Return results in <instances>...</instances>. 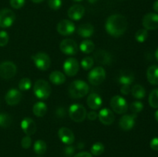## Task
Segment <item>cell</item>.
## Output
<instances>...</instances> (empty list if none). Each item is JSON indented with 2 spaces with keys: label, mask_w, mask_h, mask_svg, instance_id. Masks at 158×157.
I'll list each match as a JSON object with an SVG mask.
<instances>
[{
  "label": "cell",
  "mask_w": 158,
  "mask_h": 157,
  "mask_svg": "<svg viewBox=\"0 0 158 157\" xmlns=\"http://www.w3.org/2000/svg\"><path fill=\"white\" fill-rule=\"evenodd\" d=\"M128 22L126 17L120 14H114L106 19L105 28L109 35L113 37H120L127 29Z\"/></svg>",
  "instance_id": "obj_1"
},
{
  "label": "cell",
  "mask_w": 158,
  "mask_h": 157,
  "mask_svg": "<svg viewBox=\"0 0 158 157\" xmlns=\"http://www.w3.org/2000/svg\"><path fill=\"white\" fill-rule=\"evenodd\" d=\"M89 85L83 80H74L68 88V92L73 99H81L89 92Z\"/></svg>",
  "instance_id": "obj_2"
},
{
  "label": "cell",
  "mask_w": 158,
  "mask_h": 157,
  "mask_svg": "<svg viewBox=\"0 0 158 157\" xmlns=\"http://www.w3.org/2000/svg\"><path fill=\"white\" fill-rule=\"evenodd\" d=\"M34 94L40 99H47L50 95L52 89L50 85L44 79H38L33 86Z\"/></svg>",
  "instance_id": "obj_3"
},
{
  "label": "cell",
  "mask_w": 158,
  "mask_h": 157,
  "mask_svg": "<svg viewBox=\"0 0 158 157\" xmlns=\"http://www.w3.org/2000/svg\"><path fill=\"white\" fill-rule=\"evenodd\" d=\"M86 109L81 104H73L69 109V115L73 121L82 123L86 117Z\"/></svg>",
  "instance_id": "obj_4"
},
{
  "label": "cell",
  "mask_w": 158,
  "mask_h": 157,
  "mask_svg": "<svg viewBox=\"0 0 158 157\" xmlns=\"http://www.w3.org/2000/svg\"><path fill=\"white\" fill-rule=\"evenodd\" d=\"M106 78V71L101 66H97L93 69L88 75L89 83L94 86L101 84Z\"/></svg>",
  "instance_id": "obj_5"
},
{
  "label": "cell",
  "mask_w": 158,
  "mask_h": 157,
  "mask_svg": "<svg viewBox=\"0 0 158 157\" xmlns=\"http://www.w3.org/2000/svg\"><path fill=\"white\" fill-rule=\"evenodd\" d=\"M16 66L12 62L5 61L0 64V77L3 79H10L16 74Z\"/></svg>",
  "instance_id": "obj_6"
},
{
  "label": "cell",
  "mask_w": 158,
  "mask_h": 157,
  "mask_svg": "<svg viewBox=\"0 0 158 157\" xmlns=\"http://www.w3.org/2000/svg\"><path fill=\"white\" fill-rule=\"evenodd\" d=\"M32 60L37 69L46 71L50 67L51 59L49 55L45 52H38L32 57Z\"/></svg>",
  "instance_id": "obj_7"
},
{
  "label": "cell",
  "mask_w": 158,
  "mask_h": 157,
  "mask_svg": "<svg viewBox=\"0 0 158 157\" xmlns=\"http://www.w3.org/2000/svg\"><path fill=\"white\" fill-rule=\"evenodd\" d=\"M110 107L116 113L123 114L127 111L128 106L126 99L120 95H114L111 98Z\"/></svg>",
  "instance_id": "obj_8"
},
{
  "label": "cell",
  "mask_w": 158,
  "mask_h": 157,
  "mask_svg": "<svg viewBox=\"0 0 158 157\" xmlns=\"http://www.w3.org/2000/svg\"><path fill=\"white\" fill-rule=\"evenodd\" d=\"M15 20V15L11 9H3L0 10V27H10Z\"/></svg>",
  "instance_id": "obj_9"
},
{
  "label": "cell",
  "mask_w": 158,
  "mask_h": 157,
  "mask_svg": "<svg viewBox=\"0 0 158 157\" xmlns=\"http://www.w3.org/2000/svg\"><path fill=\"white\" fill-rule=\"evenodd\" d=\"M60 49L63 53L67 55H74L78 52L77 42L71 38L63 39L60 44Z\"/></svg>",
  "instance_id": "obj_10"
},
{
  "label": "cell",
  "mask_w": 158,
  "mask_h": 157,
  "mask_svg": "<svg viewBox=\"0 0 158 157\" xmlns=\"http://www.w3.org/2000/svg\"><path fill=\"white\" fill-rule=\"evenodd\" d=\"M76 27L73 22L67 19H63L57 25V32L63 36L70 35L75 32Z\"/></svg>",
  "instance_id": "obj_11"
},
{
  "label": "cell",
  "mask_w": 158,
  "mask_h": 157,
  "mask_svg": "<svg viewBox=\"0 0 158 157\" xmlns=\"http://www.w3.org/2000/svg\"><path fill=\"white\" fill-rule=\"evenodd\" d=\"M142 23L147 30H155L158 29V14L150 12L143 16Z\"/></svg>",
  "instance_id": "obj_12"
},
{
  "label": "cell",
  "mask_w": 158,
  "mask_h": 157,
  "mask_svg": "<svg viewBox=\"0 0 158 157\" xmlns=\"http://www.w3.org/2000/svg\"><path fill=\"white\" fill-rule=\"evenodd\" d=\"M80 66L79 62L75 58H69L64 62L63 64V70L68 76H74L77 74Z\"/></svg>",
  "instance_id": "obj_13"
},
{
  "label": "cell",
  "mask_w": 158,
  "mask_h": 157,
  "mask_svg": "<svg viewBox=\"0 0 158 157\" xmlns=\"http://www.w3.org/2000/svg\"><path fill=\"white\" fill-rule=\"evenodd\" d=\"M136 119H137V114L134 113L123 115L119 121V126L120 129L124 131L131 130L135 125Z\"/></svg>",
  "instance_id": "obj_14"
},
{
  "label": "cell",
  "mask_w": 158,
  "mask_h": 157,
  "mask_svg": "<svg viewBox=\"0 0 158 157\" xmlns=\"http://www.w3.org/2000/svg\"><path fill=\"white\" fill-rule=\"evenodd\" d=\"M22 99V93L16 89H11L6 92L5 100L9 106H15Z\"/></svg>",
  "instance_id": "obj_15"
},
{
  "label": "cell",
  "mask_w": 158,
  "mask_h": 157,
  "mask_svg": "<svg viewBox=\"0 0 158 157\" xmlns=\"http://www.w3.org/2000/svg\"><path fill=\"white\" fill-rule=\"evenodd\" d=\"M98 118L100 123L103 125H106V126L113 124L114 119H115L114 112L107 108H103L99 112Z\"/></svg>",
  "instance_id": "obj_16"
},
{
  "label": "cell",
  "mask_w": 158,
  "mask_h": 157,
  "mask_svg": "<svg viewBox=\"0 0 158 157\" xmlns=\"http://www.w3.org/2000/svg\"><path fill=\"white\" fill-rule=\"evenodd\" d=\"M58 136L62 143L66 145H71L75 140V136L73 131L66 127H62L59 129Z\"/></svg>",
  "instance_id": "obj_17"
},
{
  "label": "cell",
  "mask_w": 158,
  "mask_h": 157,
  "mask_svg": "<svg viewBox=\"0 0 158 157\" xmlns=\"http://www.w3.org/2000/svg\"><path fill=\"white\" fill-rule=\"evenodd\" d=\"M68 16L75 21L81 19L85 14V9L83 6L79 4L73 5L68 9Z\"/></svg>",
  "instance_id": "obj_18"
},
{
  "label": "cell",
  "mask_w": 158,
  "mask_h": 157,
  "mask_svg": "<svg viewBox=\"0 0 158 157\" xmlns=\"http://www.w3.org/2000/svg\"><path fill=\"white\" fill-rule=\"evenodd\" d=\"M21 128L25 134L27 135H33L36 132V124L32 119L26 117L22 120Z\"/></svg>",
  "instance_id": "obj_19"
},
{
  "label": "cell",
  "mask_w": 158,
  "mask_h": 157,
  "mask_svg": "<svg viewBox=\"0 0 158 157\" xmlns=\"http://www.w3.org/2000/svg\"><path fill=\"white\" fill-rule=\"evenodd\" d=\"M86 103H87L88 106H89L91 109L97 110V109H99L101 107L102 103H103V100H102L100 95H98L97 93L93 92V93L89 94V96L87 97Z\"/></svg>",
  "instance_id": "obj_20"
},
{
  "label": "cell",
  "mask_w": 158,
  "mask_h": 157,
  "mask_svg": "<svg viewBox=\"0 0 158 157\" xmlns=\"http://www.w3.org/2000/svg\"><path fill=\"white\" fill-rule=\"evenodd\" d=\"M94 58L97 62L100 63V64L109 65L112 62V56L110 54L106 51L102 50V49L95 52Z\"/></svg>",
  "instance_id": "obj_21"
},
{
  "label": "cell",
  "mask_w": 158,
  "mask_h": 157,
  "mask_svg": "<svg viewBox=\"0 0 158 157\" xmlns=\"http://www.w3.org/2000/svg\"><path fill=\"white\" fill-rule=\"evenodd\" d=\"M94 27L89 23H83L79 26L77 29V33L83 38H89L94 35Z\"/></svg>",
  "instance_id": "obj_22"
},
{
  "label": "cell",
  "mask_w": 158,
  "mask_h": 157,
  "mask_svg": "<svg viewBox=\"0 0 158 157\" xmlns=\"http://www.w3.org/2000/svg\"><path fill=\"white\" fill-rule=\"evenodd\" d=\"M119 83L123 86V85H127L131 86L134 80V75L132 72L128 70L121 71L117 78Z\"/></svg>",
  "instance_id": "obj_23"
},
{
  "label": "cell",
  "mask_w": 158,
  "mask_h": 157,
  "mask_svg": "<svg viewBox=\"0 0 158 157\" xmlns=\"http://www.w3.org/2000/svg\"><path fill=\"white\" fill-rule=\"evenodd\" d=\"M147 78L151 84L158 85V66H151L147 70Z\"/></svg>",
  "instance_id": "obj_24"
},
{
  "label": "cell",
  "mask_w": 158,
  "mask_h": 157,
  "mask_svg": "<svg viewBox=\"0 0 158 157\" xmlns=\"http://www.w3.org/2000/svg\"><path fill=\"white\" fill-rule=\"evenodd\" d=\"M49 80L52 84L56 86H60V85L63 84L66 81V76L64 74L60 71H52L49 74Z\"/></svg>",
  "instance_id": "obj_25"
},
{
  "label": "cell",
  "mask_w": 158,
  "mask_h": 157,
  "mask_svg": "<svg viewBox=\"0 0 158 157\" xmlns=\"http://www.w3.org/2000/svg\"><path fill=\"white\" fill-rule=\"evenodd\" d=\"M33 114L37 117H43L47 112V106L43 102H38L32 108Z\"/></svg>",
  "instance_id": "obj_26"
},
{
  "label": "cell",
  "mask_w": 158,
  "mask_h": 157,
  "mask_svg": "<svg viewBox=\"0 0 158 157\" xmlns=\"http://www.w3.org/2000/svg\"><path fill=\"white\" fill-rule=\"evenodd\" d=\"M131 92L133 96L137 99H142L144 98L145 95H146V91H145L144 88L138 84L133 86L132 89H131Z\"/></svg>",
  "instance_id": "obj_27"
},
{
  "label": "cell",
  "mask_w": 158,
  "mask_h": 157,
  "mask_svg": "<svg viewBox=\"0 0 158 157\" xmlns=\"http://www.w3.org/2000/svg\"><path fill=\"white\" fill-rule=\"evenodd\" d=\"M94 49H95V45L91 40H84L80 45V49L83 53H91L94 52Z\"/></svg>",
  "instance_id": "obj_28"
},
{
  "label": "cell",
  "mask_w": 158,
  "mask_h": 157,
  "mask_svg": "<svg viewBox=\"0 0 158 157\" xmlns=\"http://www.w3.org/2000/svg\"><path fill=\"white\" fill-rule=\"evenodd\" d=\"M33 149L34 152L38 154V155H43L46 152L47 146H46V143L43 140L38 139L34 143Z\"/></svg>",
  "instance_id": "obj_29"
},
{
  "label": "cell",
  "mask_w": 158,
  "mask_h": 157,
  "mask_svg": "<svg viewBox=\"0 0 158 157\" xmlns=\"http://www.w3.org/2000/svg\"><path fill=\"white\" fill-rule=\"evenodd\" d=\"M12 123V118L11 115L8 113H0V127L4 128H9L11 126Z\"/></svg>",
  "instance_id": "obj_30"
},
{
  "label": "cell",
  "mask_w": 158,
  "mask_h": 157,
  "mask_svg": "<svg viewBox=\"0 0 158 157\" xmlns=\"http://www.w3.org/2000/svg\"><path fill=\"white\" fill-rule=\"evenodd\" d=\"M149 105L154 109H158V89L151 91L148 98Z\"/></svg>",
  "instance_id": "obj_31"
},
{
  "label": "cell",
  "mask_w": 158,
  "mask_h": 157,
  "mask_svg": "<svg viewBox=\"0 0 158 157\" xmlns=\"http://www.w3.org/2000/svg\"><path fill=\"white\" fill-rule=\"evenodd\" d=\"M91 154L96 156L100 155L104 152V146L101 143H96L92 146L90 149Z\"/></svg>",
  "instance_id": "obj_32"
},
{
  "label": "cell",
  "mask_w": 158,
  "mask_h": 157,
  "mask_svg": "<svg viewBox=\"0 0 158 157\" xmlns=\"http://www.w3.org/2000/svg\"><path fill=\"white\" fill-rule=\"evenodd\" d=\"M148 37V32L145 29H140L135 33V39L138 42L143 43L147 40Z\"/></svg>",
  "instance_id": "obj_33"
},
{
  "label": "cell",
  "mask_w": 158,
  "mask_h": 157,
  "mask_svg": "<svg viewBox=\"0 0 158 157\" xmlns=\"http://www.w3.org/2000/svg\"><path fill=\"white\" fill-rule=\"evenodd\" d=\"M94 58L90 56H86L85 58H83L82 59L80 65H81L82 68L85 70H89V69H92V67L94 66Z\"/></svg>",
  "instance_id": "obj_34"
},
{
  "label": "cell",
  "mask_w": 158,
  "mask_h": 157,
  "mask_svg": "<svg viewBox=\"0 0 158 157\" xmlns=\"http://www.w3.org/2000/svg\"><path fill=\"white\" fill-rule=\"evenodd\" d=\"M32 86V83L29 78H23L19 83V88L21 91H28Z\"/></svg>",
  "instance_id": "obj_35"
},
{
  "label": "cell",
  "mask_w": 158,
  "mask_h": 157,
  "mask_svg": "<svg viewBox=\"0 0 158 157\" xmlns=\"http://www.w3.org/2000/svg\"><path fill=\"white\" fill-rule=\"evenodd\" d=\"M130 109H131V112L134 114H137L138 112H140L143 109V105L141 102L140 101H135L132 103L130 106Z\"/></svg>",
  "instance_id": "obj_36"
},
{
  "label": "cell",
  "mask_w": 158,
  "mask_h": 157,
  "mask_svg": "<svg viewBox=\"0 0 158 157\" xmlns=\"http://www.w3.org/2000/svg\"><path fill=\"white\" fill-rule=\"evenodd\" d=\"M62 0H48V6L52 10H59L62 6Z\"/></svg>",
  "instance_id": "obj_37"
},
{
  "label": "cell",
  "mask_w": 158,
  "mask_h": 157,
  "mask_svg": "<svg viewBox=\"0 0 158 157\" xmlns=\"http://www.w3.org/2000/svg\"><path fill=\"white\" fill-rule=\"evenodd\" d=\"M9 37L6 31H0V47L6 46L9 42Z\"/></svg>",
  "instance_id": "obj_38"
},
{
  "label": "cell",
  "mask_w": 158,
  "mask_h": 157,
  "mask_svg": "<svg viewBox=\"0 0 158 157\" xmlns=\"http://www.w3.org/2000/svg\"><path fill=\"white\" fill-rule=\"evenodd\" d=\"M11 6L15 9H19L25 5L26 0H10Z\"/></svg>",
  "instance_id": "obj_39"
},
{
  "label": "cell",
  "mask_w": 158,
  "mask_h": 157,
  "mask_svg": "<svg viewBox=\"0 0 158 157\" xmlns=\"http://www.w3.org/2000/svg\"><path fill=\"white\" fill-rule=\"evenodd\" d=\"M31 144H32V139L29 135H26V136L23 137L21 141V146L23 149H29L31 146Z\"/></svg>",
  "instance_id": "obj_40"
},
{
  "label": "cell",
  "mask_w": 158,
  "mask_h": 157,
  "mask_svg": "<svg viewBox=\"0 0 158 157\" xmlns=\"http://www.w3.org/2000/svg\"><path fill=\"white\" fill-rule=\"evenodd\" d=\"M150 146L153 150L158 151V137H155L151 139V143H150Z\"/></svg>",
  "instance_id": "obj_41"
},
{
  "label": "cell",
  "mask_w": 158,
  "mask_h": 157,
  "mask_svg": "<svg viewBox=\"0 0 158 157\" xmlns=\"http://www.w3.org/2000/svg\"><path fill=\"white\" fill-rule=\"evenodd\" d=\"M86 116H87L88 119L89 120L94 121V120H96L98 118V114H97L95 111H90V112H88V113L86 114Z\"/></svg>",
  "instance_id": "obj_42"
},
{
  "label": "cell",
  "mask_w": 158,
  "mask_h": 157,
  "mask_svg": "<svg viewBox=\"0 0 158 157\" xmlns=\"http://www.w3.org/2000/svg\"><path fill=\"white\" fill-rule=\"evenodd\" d=\"M74 152H75V149H74L73 146H67V147H66L64 150L65 154H66V155H68V156H70V155H72L74 153Z\"/></svg>",
  "instance_id": "obj_43"
},
{
  "label": "cell",
  "mask_w": 158,
  "mask_h": 157,
  "mask_svg": "<svg viewBox=\"0 0 158 157\" xmlns=\"http://www.w3.org/2000/svg\"><path fill=\"white\" fill-rule=\"evenodd\" d=\"M120 92H121L122 94L123 95H128L131 92V88H130V86H127V85H123L120 88Z\"/></svg>",
  "instance_id": "obj_44"
},
{
  "label": "cell",
  "mask_w": 158,
  "mask_h": 157,
  "mask_svg": "<svg viewBox=\"0 0 158 157\" xmlns=\"http://www.w3.org/2000/svg\"><path fill=\"white\" fill-rule=\"evenodd\" d=\"M73 157H93L92 154L88 152H80L76 154Z\"/></svg>",
  "instance_id": "obj_45"
},
{
  "label": "cell",
  "mask_w": 158,
  "mask_h": 157,
  "mask_svg": "<svg viewBox=\"0 0 158 157\" xmlns=\"http://www.w3.org/2000/svg\"><path fill=\"white\" fill-rule=\"evenodd\" d=\"M56 115L58 117H63L65 115V109L63 107H60L56 109Z\"/></svg>",
  "instance_id": "obj_46"
},
{
  "label": "cell",
  "mask_w": 158,
  "mask_h": 157,
  "mask_svg": "<svg viewBox=\"0 0 158 157\" xmlns=\"http://www.w3.org/2000/svg\"><path fill=\"white\" fill-rule=\"evenodd\" d=\"M153 9H154V10L155 11V12H158V0L154 2V5H153Z\"/></svg>",
  "instance_id": "obj_47"
},
{
  "label": "cell",
  "mask_w": 158,
  "mask_h": 157,
  "mask_svg": "<svg viewBox=\"0 0 158 157\" xmlns=\"http://www.w3.org/2000/svg\"><path fill=\"white\" fill-rule=\"evenodd\" d=\"M31 1L34 3H40V2H42L43 1H44V0H31Z\"/></svg>",
  "instance_id": "obj_48"
},
{
  "label": "cell",
  "mask_w": 158,
  "mask_h": 157,
  "mask_svg": "<svg viewBox=\"0 0 158 157\" xmlns=\"http://www.w3.org/2000/svg\"><path fill=\"white\" fill-rule=\"evenodd\" d=\"M154 117H155V119L158 122V109L156 111L155 113H154Z\"/></svg>",
  "instance_id": "obj_49"
},
{
  "label": "cell",
  "mask_w": 158,
  "mask_h": 157,
  "mask_svg": "<svg viewBox=\"0 0 158 157\" xmlns=\"http://www.w3.org/2000/svg\"><path fill=\"white\" fill-rule=\"evenodd\" d=\"M155 57H156V59H157V62H158V48H157V50H156V52H155Z\"/></svg>",
  "instance_id": "obj_50"
},
{
  "label": "cell",
  "mask_w": 158,
  "mask_h": 157,
  "mask_svg": "<svg viewBox=\"0 0 158 157\" xmlns=\"http://www.w3.org/2000/svg\"><path fill=\"white\" fill-rule=\"evenodd\" d=\"M88 2H89V3H92V4H94V3L97 2V0H88Z\"/></svg>",
  "instance_id": "obj_51"
},
{
  "label": "cell",
  "mask_w": 158,
  "mask_h": 157,
  "mask_svg": "<svg viewBox=\"0 0 158 157\" xmlns=\"http://www.w3.org/2000/svg\"><path fill=\"white\" fill-rule=\"evenodd\" d=\"M73 2H81L83 1V0H73Z\"/></svg>",
  "instance_id": "obj_52"
}]
</instances>
